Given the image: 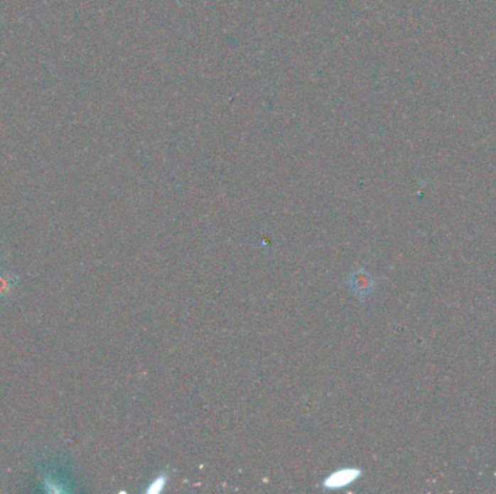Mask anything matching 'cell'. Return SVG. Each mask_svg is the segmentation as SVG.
Segmentation results:
<instances>
[{
    "mask_svg": "<svg viewBox=\"0 0 496 494\" xmlns=\"http://www.w3.org/2000/svg\"><path fill=\"white\" fill-rule=\"evenodd\" d=\"M12 287V281L9 277L4 275V274H0V296H5L9 293Z\"/></svg>",
    "mask_w": 496,
    "mask_h": 494,
    "instance_id": "2",
    "label": "cell"
},
{
    "mask_svg": "<svg viewBox=\"0 0 496 494\" xmlns=\"http://www.w3.org/2000/svg\"><path fill=\"white\" fill-rule=\"evenodd\" d=\"M359 474L360 473L357 470H338L328 476V478L324 481V485L328 488H340L352 483L359 477Z\"/></svg>",
    "mask_w": 496,
    "mask_h": 494,
    "instance_id": "1",
    "label": "cell"
}]
</instances>
